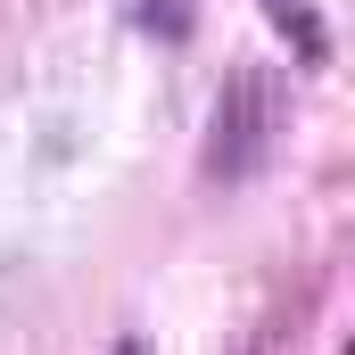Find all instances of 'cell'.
Here are the masks:
<instances>
[{
    "instance_id": "2",
    "label": "cell",
    "mask_w": 355,
    "mask_h": 355,
    "mask_svg": "<svg viewBox=\"0 0 355 355\" xmlns=\"http://www.w3.org/2000/svg\"><path fill=\"white\" fill-rule=\"evenodd\" d=\"M265 17L289 33V50L306 67H331V25H322V0H265Z\"/></svg>"
},
{
    "instance_id": "1",
    "label": "cell",
    "mask_w": 355,
    "mask_h": 355,
    "mask_svg": "<svg viewBox=\"0 0 355 355\" xmlns=\"http://www.w3.org/2000/svg\"><path fill=\"white\" fill-rule=\"evenodd\" d=\"M281 124H289V107H281L272 67H240L215 99V116H207V182H248L272 157Z\"/></svg>"
},
{
    "instance_id": "3",
    "label": "cell",
    "mask_w": 355,
    "mask_h": 355,
    "mask_svg": "<svg viewBox=\"0 0 355 355\" xmlns=\"http://www.w3.org/2000/svg\"><path fill=\"white\" fill-rule=\"evenodd\" d=\"M116 355H132V347H116Z\"/></svg>"
}]
</instances>
